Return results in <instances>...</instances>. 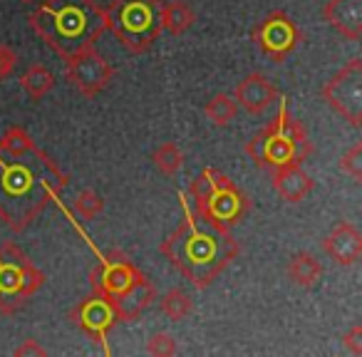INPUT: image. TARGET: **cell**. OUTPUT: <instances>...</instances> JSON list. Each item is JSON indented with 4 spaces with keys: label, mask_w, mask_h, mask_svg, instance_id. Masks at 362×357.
Listing matches in <instances>:
<instances>
[{
    "label": "cell",
    "mask_w": 362,
    "mask_h": 357,
    "mask_svg": "<svg viewBox=\"0 0 362 357\" xmlns=\"http://www.w3.org/2000/svg\"><path fill=\"white\" fill-rule=\"evenodd\" d=\"M146 352L154 357H171L176 355V342L166 332H154V335L146 340Z\"/></svg>",
    "instance_id": "obj_27"
},
{
    "label": "cell",
    "mask_w": 362,
    "mask_h": 357,
    "mask_svg": "<svg viewBox=\"0 0 362 357\" xmlns=\"http://www.w3.org/2000/svg\"><path fill=\"white\" fill-rule=\"evenodd\" d=\"M33 149H35V141H33V136L23 127H11L6 134L0 136V154L23 156Z\"/></svg>",
    "instance_id": "obj_23"
},
{
    "label": "cell",
    "mask_w": 362,
    "mask_h": 357,
    "mask_svg": "<svg viewBox=\"0 0 362 357\" xmlns=\"http://www.w3.org/2000/svg\"><path fill=\"white\" fill-rule=\"evenodd\" d=\"M204 112H206L209 122H211L214 127H228L233 119H236L238 105L233 97L226 95V92H218V95H214L211 100L206 102Z\"/></svg>",
    "instance_id": "obj_21"
},
{
    "label": "cell",
    "mask_w": 362,
    "mask_h": 357,
    "mask_svg": "<svg viewBox=\"0 0 362 357\" xmlns=\"http://www.w3.org/2000/svg\"><path fill=\"white\" fill-rule=\"evenodd\" d=\"M197 213L214 223L231 228L248 213V197L216 169H204L192 182Z\"/></svg>",
    "instance_id": "obj_6"
},
{
    "label": "cell",
    "mask_w": 362,
    "mask_h": 357,
    "mask_svg": "<svg viewBox=\"0 0 362 357\" xmlns=\"http://www.w3.org/2000/svg\"><path fill=\"white\" fill-rule=\"evenodd\" d=\"M154 300H156L154 286H151L149 278L141 273V276L136 278V283L124 293V295H119L117 300H112V308H115V312H117V322L139 320V317L149 310Z\"/></svg>",
    "instance_id": "obj_16"
},
{
    "label": "cell",
    "mask_w": 362,
    "mask_h": 357,
    "mask_svg": "<svg viewBox=\"0 0 362 357\" xmlns=\"http://www.w3.org/2000/svg\"><path fill=\"white\" fill-rule=\"evenodd\" d=\"M197 13L187 0H171L161 6V30H169L171 35H184L192 30Z\"/></svg>",
    "instance_id": "obj_19"
},
{
    "label": "cell",
    "mask_w": 362,
    "mask_h": 357,
    "mask_svg": "<svg viewBox=\"0 0 362 357\" xmlns=\"http://www.w3.org/2000/svg\"><path fill=\"white\" fill-rule=\"evenodd\" d=\"M23 3H33V0H23Z\"/></svg>",
    "instance_id": "obj_31"
},
{
    "label": "cell",
    "mask_w": 362,
    "mask_h": 357,
    "mask_svg": "<svg viewBox=\"0 0 362 357\" xmlns=\"http://www.w3.org/2000/svg\"><path fill=\"white\" fill-rule=\"evenodd\" d=\"M342 345H345L352 355H362V325H352L350 330L342 335Z\"/></svg>",
    "instance_id": "obj_29"
},
{
    "label": "cell",
    "mask_w": 362,
    "mask_h": 357,
    "mask_svg": "<svg viewBox=\"0 0 362 357\" xmlns=\"http://www.w3.org/2000/svg\"><path fill=\"white\" fill-rule=\"evenodd\" d=\"M286 276L293 286L303 288V291H310L317 283L322 281V266L313 253H296L291 256V261L286 263Z\"/></svg>",
    "instance_id": "obj_18"
},
{
    "label": "cell",
    "mask_w": 362,
    "mask_h": 357,
    "mask_svg": "<svg viewBox=\"0 0 362 357\" xmlns=\"http://www.w3.org/2000/svg\"><path fill=\"white\" fill-rule=\"evenodd\" d=\"M30 25L62 60L95 47L107 30L97 0H45L30 16Z\"/></svg>",
    "instance_id": "obj_3"
},
{
    "label": "cell",
    "mask_w": 362,
    "mask_h": 357,
    "mask_svg": "<svg viewBox=\"0 0 362 357\" xmlns=\"http://www.w3.org/2000/svg\"><path fill=\"white\" fill-rule=\"evenodd\" d=\"M300 28L283 11H273L253 28V42L273 62H283L300 42Z\"/></svg>",
    "instance_id": "obj_9"
},
{
    "label": "cell",
    "mask_w": 362,
    "mask_h": 357,
    "mask_svg": "<svg viewBox=\"0 0 362 357\" xmlns=\"http://www.w3.org/2000/svg\"><path fill=\"white\" fill-rule=\"evenodd\" d=\"M313 176L308 171H303L300 164L293 166H281L273 169V189L276 194L288 204H300L308 194L313 192Z\"/></svg>",
    "instance_id": "obj_17"
},
{
    "label": "cell",
    "mask_w": 362,
    "mask_h": 357,
    "mask_svg": "<svg viewBox=\"0 0 362 357\" xmlns=\"http://www.w3.org/2000/svg\"><path fill=\"white\" fill-rule=\"evenodd\" d=\"M159 310L166 317H171V320H184L194 310V300L184 291H179V288H171L169 293H164L159 298Z\"/></svg>",
    "instance_id": "obj_22"
},
{
    "label": "cell",
    "mask_w": 362,
    "mask_h": 357,
    "mask_svg": "<svg viewBox=\"0 0 362 357\" xmlns=\"http://www.w3.org/2000/svg\"><path fill=\"white\" fill-rule=\"evenodd\" d=\"M151 161H154V166L161 171V174L171 176L181 169V164H184V151H181L174 141H166V144L156 146V151L151 154Z\"/></svg>",
    "instance_id": "obj_24"
},
{
    "label": "cell",
    "mask_w": 362,
    "mask_h": 357,
    "mask_svg": "<svg viewBox=\"0 0 362 357\" xmlns=\"http://www.w3.org/2000/svg\"><path fill=\"white\" fill-rule=\"evenodd\" d=\"M340 171L350 174L355 182L362 179V141H357L355 146H350V149L340 156Z\"/></svg>",
    "instance_id": "obj_26"
},
{
    "label": "cell",
    "mask_w": 362,
    "mask_h": 357,
    "mask_svg": "<svg viewBox=\"0 0 362 357\" xmlns=\"http://www.w3.org/2000/svg\"><path fill=\"white\" fill-rule=\"evenodd\" d=\"M313 144L308 129L298 117H293L288 100L283 97L278 115L253 134L246 144V154L256 161L261 169H281V166L303 164L310 156Z\"/></svg>",
    "instance_id": "obj_4"
},
{
    "label": "cell",
    "mask_w": 362,
    "mask_h": 357,
    "mask_svg": "<svg viewBox=\"0 0 362 357\" xmlns=\"http://www.w3.org/2000/svg\"><path fill=\"white\" fill-rule=\"evenodd\" d=\"M105 25L127 52L141 55L161 35V0H112Z\"/></svg>",
    "instance_id": "obj_5"
},
{
    "label": "cell",
    "mask_w": 362,
    "mask_h": 357,
    "mask_svg": "<svg viewBox=\"0 0 362 357\" xmlns=\"http://www.w3.org/2000/svg\"><path fill=\"white\" fill-rule=\"evenodd\" d=\"M75 209H77V213L85 218V221H95V218L102 213V209H105V201H102V197L97 192L85 189V192L77 194Z\"/></svg>",
    "instance_id": "obj_25"
},
{
    "label": "cell",
    "mask_w": 362,
    "mask_h": 357,
    "mask_svg": "<svg viewBox=\"0 0 362 357\" xmlns=\"http://www.w3.org/2000/svg\"><path fill=\"white\" fill-rule=\"evenodd\" d=\"M141 276V271L122 253H112L107 261H102L100 266L92 271L90 281L97 295H105L107 300H117L119 295H124L132 286L136 283V278Z\"/></svg>",
    "instance_id": "obj_11"
},
{
    "label": "cell",
    "mask_w": 362,
    "mask_h": 357,
    "mask_svg": "<svg viewBox=\"0 0 362 357\" xmlns=\"http://www.w3.org/2000/svg\"><path fill=\"white\" fill-rule=\"evenodd\" d=\"M45 286V273L16 246H0V312L13 315Z\"/></svg>",
    "instance_id": "obj_7"
},
{
    "label": "cell",
    "mask_w": 362,
    "mask_h": 357,
    "mask_svg": "<svg viewBox=\"0 0 362 357\" xmlns=\"http://www.w3.org/2000/svg\"><path fill=\"white\" fill-rule=\"evenodd\" d=\"M322 100L332 112L342 117L347 124H362V60L352 57L342 70H337L322 87Z\"/></svg>",
    "instance_id": "obj_8"
},
{
    "label": "cell",
    "mask_w": 362,
    "mask_h": 357,
    "mask_svg": "<svg viewBox=\"0 0 362 357\" xmlns=\"http://www.w3.org/2000/svg\"><path fill=\"white\" fill-rule=\"evenodd\" d=\"M181 211L184 221L161 241L159 251L194 288L206 291L236 261L238 243L233 241L226 226L192 211L184 197H181Z\"/></svg>",
    "instance_id": "obj_2"
},
{
    "label": "cell",
    "mask_w": 362,
    "mask_h": 357,
    "mask_svg": "<svg viewBox=\"0 0 362 357\" xmlns=\"http://www.w3.org/2000/svg\"><path fill=\"white\" fill-rule=\"evenodd\" d=\"M21 87L30 100L37 102L52 92V87H55V75H52L45 65H30L25 70V75L21 77Z\"/></svg>",
    "instance_id": "obj_20"
},
{
    "label": "cell",
    "mask_w": 362,
    "mask_h": 357,
    "mask_svg": "<svg viewBox=\"0 0 362 357\" xmlns=\"http://www.w3.org/2000/svg\"><path fill=\"white\" fill-rule=\"evenodd\" d=\"M322 251L337 263V266H355L362 258V236L352 223L340 221L332 231L322 238Z\"/></svg>",
    "instance_id": "obj_13"
},
{
    "label": "cell",
    "mask_w": 362,
    "mask_h": 357,
    "mask_svg": "<svg viewBox=\"0 0 362 357\" xmlns=\"http://www.w3.org/2000/svg\"><path fill=\"white\" fill-rule=\"evenodd\" d=\"M322 18L345 40L355 42L362 37V0H327Z\"/></svg>",
    "instance_id": "obj_15"
},
{
    "label": "cell",
    "mask_w": 362,
    "mask_h": 357,
    "mask_svg": "<svg viewBox=\"0 0 362 357\" xmlns=\"http://www.w3.org/2000/svg\"><path fill=\"white\" fill-rule=\"evenodd\" d=\"M67 62V80L72 82L77 92L82 97H97L115 77V70L112 65L95 50H82L77 55H72Z\"/></svg>",
    "instance_id": "obj_10"
},
{
    "label": "cell",
    "mask_w": 362,
    "mask_h": 357,
    "mask_svg": "<svg viewBox=\"0 0 362 357\" xmlns=\"http://www.w3.org/2000/svg\"><path fill=\"white\" fill-rule=\"evenodd\" d=\"M72 322L80 327L85 335H90L95 342H107L110 330L117 325V312L112 308V303L105 295H90L72 310Z\"/></svg>",
    "instance_id": "obj_12"
},
{
    "label": "cell",
    "mask_w": 362,
    "mask_h": 357,
    "mask_svg": "<svg viewBox=\"0 0 362 357\" xmlns=\"http://www.w3.org/2000/svg\"><path fill=\"white\" fill-rule=\"evenodd\" d=\"M16 67H18L16 50L11 45H6V42H0V82L8 80L16 72Z\"/></svg>",
    "instance_id": "obj_28"
},
{
    "label": "cell",
    "mask_w": 362,
    "mask_h": 357,
    "mask_svg": "<svg viewBox=\"0 0 362 357\" xmlns=\"http://www.w3.org/2000/svg\"><path fill=\"white\" fill-rule=\"evenodd\" d=\"M67 182L57 161L37 146L23 156L0 154V221L16 233L30 228Z\"/></svg>",
    "instance_id": "obj_1"
},
{
    "label": "cell",
    "mask_w": 362,
    "mask_h": 357,
    "mask_svg": "<svg viewBox=\"0 0 362 357\" xmlns=\"http://www.w3.org/2000/svg\"><path fill=\"white\" fill-rule=\"evenodd\" d=\"M13 355H16V357H23V355H25V357H30V355L45 357V355H47V350H45L42 345H37L35 337H28V340L23 342V345H18V347H16V352H13Z\"/></svg>",
    "instance_id": "obj_30"
},
{
    "label": "cell",
    "mask_w": 362,
    "mask_h": 357,
    "mask_svg": "<svg viewBox=\"0 0 362 357\" xmlns=\"http://www.w3.org/2000/svg\"><path fill=\"white\" fill-rule=\"evenodd\" d=\"M233 100H236L238 107H243V110L251 112V115H263V112L278 100V90L266 75L251 72V75H246L236 85Z\"/></svg>",
    "instance_id": "obj_14"
}]
</instances>
